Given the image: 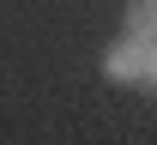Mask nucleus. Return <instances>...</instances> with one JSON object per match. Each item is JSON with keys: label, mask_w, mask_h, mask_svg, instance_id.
I'll list each match as a JSON object with an SVG mask.
<instances>
[{"label": "nucleus", "mask_w": 157, "mask_h": 145, "mask_svg": "<svg viewBox=\"0 0 157 145\" xmlns=\"http://www.w3.org/2000/svg\"><path fill=\"white\" fill-rule=\"evenodd\" d=\"M127 18H133L139 36H157V0H133V12H127Z\"/></svg>", "instance_id": "2"}, {"label": "nucleus", "mask_w": 157, "mask_h": 145, "mask_svg": "<svg viewBox=\"0 0 157 145\" xmlns=\"http://www.w3.org/2000/svg\"><path fill=\"white\" fill-rule=\"evenodd\" d=\"M151 79H157V55H151Z\"/></svg>", "instance_id": "3"}, {"label": "nucleus", "mask_w": 157, "mask_h": 145, "mask_svg": "<svg viewBox=\"0 0 157 145\" xmlns=\"http://www.w3.org/2000/svg\"><path fill=\"white\" fill-rule=\"evenodd\" d=\"M109 73H115V79H133V73H151V42L139 36H127V42H115V48H109Z\"/></svg>", "instance_id": "1"}]
</instances>
